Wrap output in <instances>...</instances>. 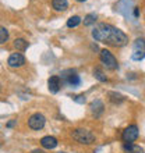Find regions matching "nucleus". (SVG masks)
Wrapping results in <instances>:
<instances>
[{"instance_id": "nucleus-6", "label": "nucleus", "mask_w": 145, "mask_h": 153, "mask_svg": "<svg viewBox=\"0 0 145 153\" xmlns=\"http://www.w3.org/2000/svg\"><path fill=\"white\" fill-rule=\"evenodd\" d=\"M121 139L124 141V143H133L134 141L138 139V128L137 125H129L127 128L121 134Z\"/></svg>"}, {"instance_id": "nucleus-18", "label": "nucleus", "mask_w": 145, "mask_h": 153, "mask_svg": "<svg viewBox=\"0 0 145 153\" xmlns=\"http://www.w3.org/2000/svg\"><path fill=\"white\" fill-rule=\"evenodd\" d=\"M95 21H96V14L91 13V14H88V16H85V18H84V25H85V27H89V25L95 24Z\"/></svg>"}, {"instance_id": "nucleus-15", "label": "nucleus", "mask_w": 145, "mask_h": 153, "mask_svg": "<svg viewBox=\"0 0 145 153\" xmlns=\"http://www.w3.org/2000/svg\"><path fill=\"white\" fill-rule=\"evenodd\" d=\"M14 46H16L17 50H25V49L28 48V42L25 39H22V38H20V39L14 40Z\"/></svg>"}, {"instance_id": "nucleus-7", "label": "nucleus", "mask_w": 145, "mask_h": 153, "mask_svg": "<svg viewBox=\"0 0 145 153\" xmlns=\"http://www.w3.org/2000/svg\"><path fill=\"white\" fill-rule=\"evenodd\" d=\"M45 123H46V118H45L43 114L40 113H35L28 118V125L29 128L32 129H36V131H39L45 127Z\"/></svg>"}, {"instance_id": "nucleus-21", "label": "nucleus", "mask_w": 145, "mask_h": 153, "mask_svg": "<svg viewBox=\"0 0 145 153\" xmlns=\"http://www.w3.org/2000/svg\"><path fill=\"white\" fill-rule=\"evenodd\" d=\"M16 123H17V120H11V121H10V123L7 124V127H13V125L16 124Z\"/></svg>"}, {"instance_id": "nucleus-24", "label": "nucleus", "mask_w": 145, "mask_h": 153, "mask_svg": "<svg viewBox=\"0 0 145 153\" xmlns=\"http://www.w3.org/2000/svg\"><path fill=\"white\" fill-rule=\"evenodd\" d=\"M77 1H85V0H77Z\"/></svg>"}, {"instance_id": "nucleus-20", "label": "nucleus", "mask_w": 145, "mask_h": 153, "mask_svg": "<svg viewBox=\"0 0 145 153\" xmlns=\"http://www.w3.org/2000/svg\"><path fill=\"white\" fill-rule=\"evenodd\" d=\"M85 100H87V99H85L84 95H78V96L74 97V102H77V103H80V105H84Z\"/></svg>"}, {"instance_id": "nucleus-13", "label": "nucleus", "mask_w": 145, "mask_h": 153, "mask_svg": "<svg viewBox=\"0 0 145 153\" xmlns=\"http://www.w3.org/2000/svg\"><path fill=\"white\" fill-rule=\"evenodd\" d=\"M124 152L126 153H144V149L141 146L133 145V143H124Z\"/></svg>"}, {"instance_id": "nucleus-23", "label": "nucleus", "mask_w": 145, "mask_h": 153, "mask_svg": "<svg viewBox=\"0 0 145 153\" xmlns=\"http://www.w3.org/2000/svg\"><path fill=\"white\" fill-rule=\"evenodd\" d=\"M134 16L138 17V8H135V10H134Z\"/></svg>"}, {"instance_id": "nucleus-5", "label": "nucleus", "mask_w": 145, "mask_h": 153, "mask_svg": "<svg viewBox=\"0 0 145 153\" xmlns=\"http://www.w3.org/2000/svg\"><path fill=\"white\" fill-rule=\"evenodd\" d=\"M145 57V40L144 39H135L133 45V54L131 59L135 61H140Z\"/></svg>"}, {"instance_id": "nucleus-4", "label": "nucleus", "mask_w": 145, "mask_h": 153, "mask_svg": "<svg viewBox=\"0 0 145 153\" xmlns=\"http://www.w3.org/2000/svg\"><path fill=\"white\" fill-rule=\"evenodd\" d=\"M60 78H61V81H64L66 84H69L72 88L78 86L81 82L80 75H78L74 70H66V71H63V73L60 74Z\"/></svg>"}, {"instance_id": "nucleus-17", "label": "nucleus", "mask_w": 145, "mask_h": 153, "mask_svg": "<svg viewBox=\"0 0 145 153\" xmlns=\"http://www.w3.org/2000/svg\"><path fill=\"white\" fill-rule=\"evenodd\" d=\"M93 76L96 78L98 81H101V82H105V81H108V78H106V75L103 74V71H102L99 67H96V68L93 70Z\"/></svg>"}, {"instance_id": "nucleus-11", "label": "nucleus", "mask_w": 145, "mask_h": 153, "mask_svg": "<svg viewBox=\"0 0 145 153\" xmlns=\"http://www.w3.org/2000/svg\"><path fill=\"white\" fill-rule=\"evenodd\" d=\"M103 109H105V106H103V103H102L99 99H96V100H93L92 103H91V113L95 117L101 116V114L103 113Z\"/></svg>"}, {"instance_id": "nucleus-9", "label": "nucleus", "mask_w": 145, "mask_h": 153, "mask_svg": "<svg viewBox=\"0 0 145 153\" xmlns=\"http://www.w3.org/2000/svg\"><path fill=\"white\" fill-rule=\"evenodd\" d=\"M61 84H63V81H61V78L59 75H53L49 78L48 81V88L49 91L52 93H57L59 91H60L61 88Z\"/></svg>"}, {"instance_id": "nucleus-2", "label": "nucleus", "mask_w": 145, "mask_h": 153, "mask_svg": "<svg viewBox=\"0 0 145 153\" xmlns=\"http://www.w3.org/2000/svg\"><path fill=\"white\" fill-rule=\"evenodd\" d=\"M71 137H72V139H75L78 143H82V145H91L92 142H95V135L91 131L84 129V128L74 129Z\"/></svg>"}, {"instance_id": "nucleus-8", "label": "nucleus", "mask_w": 145, "mask_h": 153, "mask_svg": "<svg viewBox=\"0 0 145 153\" xmlns=\"http://www.w3.org/2000/svg\"><path fill=\"white\" fill-rule=\"evenodd\" d=\"M7 64L13 68H17V67H22L25 64V59L21 53H13L11 56L8 57Z\"/></svg>"}, {"instance_id": "nucleus-10", "label": "nucleus", "mask_w": 145, "mask_h": 153, "mask_svg": "<svg viewBox=\"0 0 145 153\" xmlns=\"http://www.w3.org/2000/svg\"><path fill=\"white\" fill-rule=\"evenodd\" d=\"M40 145L43 146L45 149H55L57 146V139L55 137L48 135V137H43L40 139Z\"/></svg>"}, {"instance_id": "nucleus-19", "label": "nucleus", "mask_w": 145, "mask_h": 153, "mask_svg": "<svg viewBox=\"0 0 145 153\" xmlns=\"http://www.w3.org/2000/svg\"><path fill=\"white\" fill-rule=\"evenodd\" d=\"M8 39V31L6 28H3V27H0V45L6 43Z\"/></svg>"}, {"instance_id": "nucleus-14", "label": "nucleus", "mask_w": 145, "mask_h": 153, "mask_svg": "<svg viewBox=\"0 0 145 153\" xmlns=\"http://www.w3.org/2000/svg\"><path fill=\"white\" fill-rule=\"evenodd\" d=\"M80 24H81V18L78 16H72L67 20V27H69V28H75V27H78Z\"/></svg>"}, {"instance_id": "nucleus-3", "label": "nucleus", "mask_w": 145, "mask_h": 153, "mask_svg": "<svg viewBox=\"0 0 145 153\" xmlns=\"http://www.w3.org/2000/svg\"><path fill=\"white\" fill-rule=\"evenodd\" d=\"M99 59H101L102 64L105 65L108 70H110V71H114V70L119 68V63H117L116 57L113 56L108 49H102L101 54H99Z\"/></svg>"}, {"instance_id": "nucleus-16", "label": "nucleus", "mask_w": 145, "mask_h": 153, "mask_svg": "<svg viewBox=\"0 0 145 153\" xmlns=\"http://www.w3.org/2000/svg\"><path fill=\"white\" fill-rule=\"evenodd\" d=\"M109 99L112 103H121L124 100V97L121 96L120 93H116V92H109Z\"/></svg>"}, {"instance_id": "nucleus-1", "label": "nucleus", "mask_w": 145, "mask_h": 153, "mask_svg": "<svg viewBox=\"0 0 145 153\" xmlns=\"http://www.w3.org/2000/svg\"><path fill=\"white\" fill-rule=\"evenodd\" d=\"M92 38L98 42L114 46V48H121L129 42V36L121 29L110 24H98L92 31Z\"/></svg>"}, {"instance_id": "nucleus-12", "label": "nucleus", "mask_w": 145, "mask_h": 153, "mask_svg": "<svg viewBox=\"0 0 145 153\" xmlns=\"http://www.w3.org/2000/svg\"><path fill=\"white\" fill-rule=\"evenodd\" d=\"M52 6L56 11H64V10H67V7H69V1H67V0H53Z\"/></svg>"}, {"instance_id": "nucleus-22", "label": "nucleus", "mask_w": 145, "mask_h": 153, "mask_svg": "<svg viewBox=\"0 0 145 153\" xmlns=\"http://www.w3.org/2000/svg\"><path fill=\"white\" fill-rule=\"evenodd\" d=\"M32 153H45L43 150H39V149H35V150H32Z\"/></svg>"}, {"instance_id": "nucleus-25", "label": "nucleus", "mask_w": 145, "mask_h": 153, "mask_svg": "<svg viewBox=\"0 0 145 153\" xmlns=\"http://www.w3.org/2000/svg\"><path fill=\"white\" fill-rule=\"evenodd\" d=\"M59 153H64V152H59Z\"/></svg>"}]
</instances>
